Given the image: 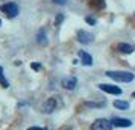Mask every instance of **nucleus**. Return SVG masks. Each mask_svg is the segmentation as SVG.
I'll use <instances>...</instances> for the list:
<instances>
[{
  "label": "nucleus",
  "instance_id": "f257e3e1",
  "mask_svg": "<svg viewBox=\"0 0 135 130\" xmlns=\"http://www.w3.org/2000/svg\"><path fill=\"white\" fill-rule=\"evenodd\" d=\"M106 76L117 82H123V83H129L135 77V74H132L131 71H106Z\"/></svg>",
  "mask_w": 135,
  "mask_h": 130
},
{
  "label": "nucleus",
  "instance_id": "f03ea898",
  "mask_svg": "<svg viewBox=\"0 0 135 130\" xmlns=\"http://www.w3.org/2000/svg\"><path fill=\"white\" fill-rule=\"evenodd\" d=\"M0 11H2L3 14H6L8 17H17V15H18L20 8H18V5H17V3L9 2V3L2 5V6H0Z\"/></svg>",
  "mask_w": 135,
  "mask_h": 130
},
{
  "label": "nucleus",
  "instance_id": "7ed1b4c3",
  "mask_svg": "<svg viewBox=\"0 0 135 130\" xmlns=\"http://www.w3.org/2000/svg\"><path fill=\"white\" fill-rule=\"evenodd\" d=\"M114 127L112 124H111L109 119H105V118H99L96 119L91 126V130H111Z\"/></svg>",
  "mask_w": 135,
  "mask_h": 130
},
{
  "label": "nucleus",
  "instance_id": "20e7f679",
  "mask_svg": "<svg viewBox=\"0 0 135 130\" xmlns=\"http://www.w3.org/2000/svg\"><path fill=\"white\" fill-rule=\"evenodd\" d=\"M111 124L115 126V127H131V126H132V121L128 119V118L114 117V118H111Z\"/></svg>",
  "mask_w": 135,
  "mask_h": 130
},
{
  "label": "nucleus",
  "instance_id": "39448f33",
  "mask_svg": "<svg viewBox=\"0 0 135 130\" xmlns=\"http://www.w3.org/2000/svg\"><path fill=\"white\" fill-rule=\"evenodd\" d=\"M99 88H100L102 91H105V92H108V94H114V95H120V94H122V89H120L118 86H114V85L100 83V85H99Z\"/></svg>",
  "mask_w": 135,
  "mask_h": 130
},
{
  "label": "nucleus",
  "instance_id": "423d86ee",
  "mask_svg": "<svg viewBox=\"0 0 135 130\" xmlns=\"http://www.w3.org/2000/svg\"><path fill=\"white\" fill-rule=\"evenodd\" d=\"M78 39L82 44H90V43H93V35L86 30H79L78 32Z\"/></svg>",
  "mask_w": 135,
  "mask_h": 130
},
{
  "label": "nucleus",
  "instance_id": "0eeeda50",
  "mask_svg": "<svg viewBox=\"0 0 135 130\" xmlns=\"http://www.w3.org/2000/svg\"><path fill=\"white\" fill-rule=\"evenodd\" d=\"M43 109L46 113H50V112H53L56 109V98H49L46 103H44Z\"/></svg>",
  "mask_w": 135,
  "mask_h": 130
},
{
  "label": "nucleus",
  "instance_id": "6e6552de",
  "mask_svg": "<svg viewBox=\"0 0 135 130\" xmlns=\"http://www.w3.org/2000/svg\"><path fill=\"white\" fill-rule=\"evenodd\" d=\"M76 83H78V80L74 77H64L62 79V86H65L67 89H73L76 86Z\"/></svg>",
  "mask_w": 135,
  "mask_h": 130
},
{
  "label": "nucleus",
  "instance_id": "1a4fd4ad",
  "mask_svg": "<svg viewBox=\"0 0 135 130\" xmlns=\"http://www.w3.org/2000/svg\"><path fill=\"white\" fill-rule=\"evenodd\" d=\"M79 56H80V59H82V64H84V65H88V67H90V65H93V58L88 55L86 51L80 50V51H79Z\"/></svg>",
  "mask_w": 135,
  "mask_h": 130
},
{
  "label": "nucleus",
  "instance_id": "9d476101",
  "mask_svg": "<svg viewBox=\"0 0 135 130\" xmlns=\"http://www.w3.org/2000/svg\"><path fill=\"white\" fill-rule=\"evenodd\" d=\"M117 50H118V51H120V53H126V55H129V53H132V51H134V47H132V45H131V44H118V45H117Z\"/></svg>",
  "mask_w": 135,
  "mask_h": 130
},
{
  "label": "nucleus",
  "instance_id": "9b49d317",
  "mask_svg": "<svg viewBox=\"0 0 135 130\" xmlns=\"http://www.w3.org/2000/svg\"><path fill=\"white\" fill-rule=\"evenodd\" d=\"M114 106H115L117 109H129V103L128 101H123V100H115Z\"/></svg>",
  "mask_w": 135,
  "mask_h": 130
},
{
  "label": "nucleus",
  "instance_id": "f8f14e48",
  "mask_svg": "<svg viewBox=\"0 0 135 130\" xmlns=\"http://www.w3.org/2000/svg\"><path fill=\"white\" fill-rule=\"evenodd\" d=\"M37 39H38V43H40V44H46V43H47V38H46V32H44L43 29L38 32Z\"/></svg>",
  "mask_w": 135,
  "mask_h": 130
},
{
  "label": "nucleus",
  "instance_id": "ddd939ff",
  "mask_svg": "<svg viewBox=\"0 0 135 130\" xmlns=\"http://www.w3.org/2000/svg\"><path fill=\"white\" fill-rule=\"evenodd\" d=\"M0 83H2V86L3 88L9 86V82L6 80V77H5V74H3V68H2V67H0Z\"/></svg>",
  "mask_w": 135,
  "mask_h": 130
},
{
  "label": "nucleus",
  "instance_id": "4468645a",
  "mask_svg": "<svg viewBox=\"0 0 135 130\" xmlns=\"http://www.w3.org/2000/svg\"><path fill=\"white\" fill-rule=\"evenodd\" d=\"M88 107H103L105 103H86Z\"/></svg>",
  "mask_w": 135,
  "mask_h": 130
},
{
  "label": "nucleus",
  "instance_id": "2eb2a0df",
  "mask_svg": "<svg viewBox=\"0 0 135 130\" xmlns=\"http://www.w3.org/2000/svg\"><path fill=\"white\" fill-rule=\"evenodd\" d=\"M62 20H64V17H62V14H59L58 17H56V21H55V26H59V23H61Z\"/></svg>",
  "mask_w": 135,
  "mask_h": 130
},
{
  "label": "nucleus",
  "instance_id": "dca6fc26",
  "mask_svg": "<svg viewBox=\"0 0 135 130\" xmlns=\"http://www.w3.org/2000/svg\"><path fill=\"white\" fill-rule=\"evenodd\" d=\"M31 67H32V70H35V71H38V70L41 68V65H40V64H35V62H33V64H32Z\"/></svg>",
  "mask_w": 135,
  "mask_h": 130
},
{
  "label": "nucleus",
  "instance_id": "f3484780",
  "mask_svg": "<svg viewBox=\"0 0 135 130\" xmlns=\"http://www.w3.org/2000/svg\"><path fill=\"white\" fill-rule=\"evenodd\" d=\"M53 2H55L56 5H65L67 3V0H53Z\"/></svg>",
  "mask_w": 135,
  "mask_h": 130
},
{
  "label": "nucleus",
  "instance_id": "a211bd4d",
  "mask_svg": "<svg viewBox=\"0 0 135 130\" xmlns=\"http://www.w3.org/2000/svg\"><path fill=\"white\" fill-rule=\"evenodd\" d=\"M86 21H88L90 24H94V23H96V20L93 18V17H88V18H86Z\"/></svg>",
  "mask_w": 135,
  "mask_h": 130
},
{
  "label": "nucleus",
  "instance_id": "6ab92c4d",
  "mask_svg": "<svg viewBox=\"0 0 135 130\" xmlns=\"http://www.w3.org/2000/svg\"><path fill=\"white\" fill-rule=\"evenodd\" d=\"M27 130H44V129H41V127H29Z\"/></svg>",
  "mask_w": 135,
  "mask_h": 130
},
{
  "label": "nucleus",
  "instance_id": "aec40b11",
  "mask_svg": "<svg viewBox=\"0 0 135 130\" xmlns=\"http://www.w3.org/2000/svg\"><path fill=\"white\" fill-rule=\"evenodd\" d=\"M0 26H2V20H0Z\"/></svg>",
  "mask_w": 135,
  "mask_h": 130
},
{
  "label": "nucleus",
  "instance_id": "412c9836",
  "mask_svg": "<svg viewBox=\"0 0 135 130\" xmlns=\"http://www.w3.org/2000/svg\"><path fill=\"white\" fill-rule=\"evenodd\" d=\"M134 97H135V92H134Z\"/></svg>",
  "mask_w": 135,
  "mask_h": 130
}]
</instances>
